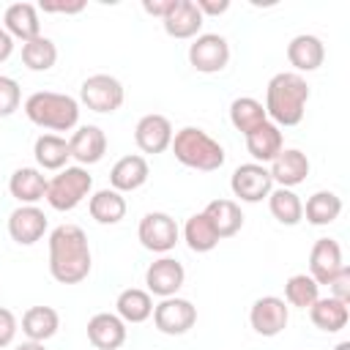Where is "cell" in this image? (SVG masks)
Segmentation results:
<instances>
[{"mask_svg": "<svg viewBox=\"0 0 350 350\" xmlns=\"http://www.w3.org/2000/svg\"><path fill=\"white\" fill-rule=\"evenodd\" d=\"M93 265L90 243L82 227L60 224L49 232V273L60 284H79Z\"/></svg>", "mask_w": 350, "mask_h": 350, "instance_id": "6da1fadb", "label": "cell"}, {"mask_svg": "<svg viewBox=\"0 0 350 350\" xmlns=\"http://www.w3.org/2000/svg\"><path fill=\"white\" fill-rule=\"evenodd\" d=\"M309 85L295 71H279L265 88V115L273 126H298L306 115Z\"/></svg>", "mask_w": 350, "mask_h": 350, "instance_id": "7a4b0ae2", "label": "cell"}, {"mask_svg": "<svg viewBox=\"0 0 350 350\" xmlns=\"http://www.w3.org/2000/svg\"><path fill=\"white\" fill-rule=\"evenodd\" d=\"M25 115L38 129L49 131H71L79 123V101L68 93L36 90L25 101Z\"/></svg>", "mask_w": 350, "mask_h": 350, "instance_id": "3957f363", "label": "cell"}, {"mask_svg": "<svg viewBox=\"0 0 350 350\" xmlns=\"http://www.w3.org/2000/svg\"><path fill=\"white\" fill-rule=\"evenodd\" d=\"M172 153L175 159L189 167V170H200V172H213L224 164V148L202 129L197 126H186L180 131L172 134Z\"/></svg>", "mask_w": 350, "mask_h": 350, "instance_id": "277c9868", "label": "cell"}, {"mask_svg": "<svg viewBox=\"0 0 350 350\" xmlns=\"http://www.w3.org/2000/svg\"><path fill=\"white\" fill-rule=\"evenodd\" d=\"M90 189H93V175L85 167L74 164V167H63L55 178H49L44 200L55 211H74L85 197H90Z\"/></svg>", "mask_w": 350, "mask_h": 350, "instance_id": "5b68a950", "label": "cell"}, {"mask_svg": "<svg viewBox=\"0 0 350 350\" xmlns=\"http://www.w3.org/2000/svg\"><path fill=\"white\" fill-rule=\"evenodd\" d=\"M123 98H126V90H123L120 79L112 74H93L79 88V101L88 109L101 112V115L118 112L123 107Z\"/></svg>", "mask_w": 350, "mask_h": 350, "instance_id": "8992f818", "label": "cell"}, {"mask_svg": "<svg viewBox=\"0 0 350 350\" xmlns=\"http://www.w3.org/2000/svg\"><path fill=\"white\" fill-rule=\"evenodd\" d=\"M137 238L139 243L148 249V252H156V254H167L175 249L178 238H180V230L175 224V219L164 211H150L139 219V227H137Z\"/></svg>", "mask_w": 350, "mask_h": 350, "instance_id": "52a82bcc", "label": "cell"}, {"mask_svg": "<svg viewBox=\"0 0 350 350\" xmlns=\"http://www.w3.org/2000/svg\"><path fill=\"white\" fill-rule=\"evenodd\" d=\"M189 63L200 74H219L230 63V44L219 33H200L189 46Z\"/></svg>", "mask_w": 350, "mask_h": 350, "instance_id": "ba28073f", "label": "cell"}, {"mask_svg": "<svg viewBox=\"0 0 350 350\" xmlns=\"http://www.w3.org/2000/svg\"><path fill=\"white\" fill-rule=\"evenodd\" d=\"M153 325L167 334V336H180L186 331L194 328L197 323V306L186 298H178V295H170V298H161L156 306H153Z\"/></svg>", "mask_w": 350, "mask_h": 350, "instance_id": "9c48e42d", "label": "cell"}, {"mask_svg": "<svg viewBox=\"0 0 350 350\" xmlns=\"http://www.w3.org/2000/svg\"><path fill=\"white\" fill-rule=\"evenodd\" d=\"M230 189L241 202H260L271 194L273 180H271V172L265 164L249 161V164L235 167L232 178H230Z\"/></svg>", "mask_w": 350, "mask_h": 350, "instance_id": "30bf717a", "label": "cell"}, {"mask_svg": "<svg viewBox=\"0 0 350 350\" xmlns=\"http://www.w3.org/2000/svg\"><path fill=\"white\" fill-rule=\"evenodd\" d=\"M290 309L279 295H262L249 309V323L260 336H279L287 328Z\"/></svg>", "mask_w": 350, "mask_h": 350, "instance_id": "8fae6325", "label": "cell"}, {"mask_svg": "<svg viewBox=\"0 0 350 350\" xmlns=\"http://www.w3.org/2000/svg\"><path fill=\"white\" fill-rule=\"evenodd\" d=\"M172 123L170 118L159 115V112H150V115H142L134 126V142L142 153H164L170 145H172Z\"/></svg>", "mask_w": 350, "mask_h": 350, "instance_id": "7c38bea8", "label": "cell"}, {"mask_svg": "<svg viewBox=\"0 0 350 350\" xmlns=\"http://www.w3.org/2000/svg\"><path fill=\"white\" fill-rule=\"evenodd\" d=\"M183 282H186V271H183V265L175 257H159L145 271L148 293L150 295H159V298L178 295V290L183 287Z\"/></svg>", "mask_w": 350, "mask_h": 350, "instance_id": "4fadbf2b", "label": "cell"}, {"mask_svg": "<svg viewBox=\"0 0 350 350\" xmlns=\"http://www.w3.org/2000/svg\"><path fill=\"white\" fill-rule=\"evenodd\" d=\"M46 232V216L38 205H19L8 213V235L19 246H33Z\"/></svg>", "mask_w": 350, "mask_h": 350, "instance_id": "5bb4252c", "label": "cell"}, {"mask_svg": "<svg viewBox=\"0 0 350 350\" xmlns=\"http://www.w3.org/2000/svg\"><path fill=\"white\" fill-rule=\"evenodd\" d=\"M342 246L334 238H317L309 252V276L317 284H328L339 271H342Z\"/></svg>", "mask_w": 350, "mask_h": 350, "instance_id": "9a60e30c", "label": "cell"}, {"mask_svg": "<svg viewBox=\"0 0 350 350\" xmlns=\"http://www.w3.org/2000/svg\"><path fill=\"white\" fill-rule=\"evenodd\" d=\"M68 150H71V159L79 164V167H90V164H98L107 153V134L98 129V126H79L71 139H68Z\"/></svg>", "mask_w": 350, "mask_h": 350, "instance_id": "2e32d148", "label": "cell"}, {"mask_svg": "<svg viewBox=\"0 0 350 350\" xmlns=\"http://www.w3.org/2000/svg\"><path fill=\"white\" fill-rule=\"evenodd\" d=\"M205 16L197 11L194 0H175L172 8L167 11V16L161 19L164 33L170 38H197L202 30Z\"/></svg>", "mask_w": 350, "mask_h": 350, "instance_id": "e0dca14e", "label": "cell"}, {"mask_svg": "<svg viewBox=\"0 0 350 350\" xmlns=\"http://www.w3.org/2000/svg\"><path fill=\"white\" fill-rule=\"evenodd\" d=\"M268 172H271V180L279 183L282 189H295L309 175V159L298 148H282V153L271 161Z\"/></svg>", "mask_w": 350, "mask_h": 350, "instance_id": "ac0fdd59", "label": "cell"}, {"mask_svg": "<svg viewBox=\"0 0 350 350\" xmlns=\"http://www.w3.org/2000/svg\"><path fill=\"white\" fill-rule=\"evenodd\" d=\"M88 342L96 350H118L126 342V323L112 312H98L88 320Z\"/></svg>", "mask_w": 350, "mask_h": 350, "instance_id": "d6986e66", "label": "cell"}, {"mask_svg": "<svg viewBox=\"0 0 350 350\" xmlns=\"http://www.w3.org/2000/svg\"><path fill=\"white\" fill-rule=\"evenodd\" d=\"M3 27L11 38H19L22 44L41 36V19L38 8L33 3H11L3 14Z\"/></svg>", "mask_w": 350, "mask_h": 350, "instance_id": "ffe728a7", "label": "cell"}, {"mask_svg": "<svg viewBox=\"0 0 350 350\" xmlns=\"http://www.w3.org/2000/svg\"><path fill=\"white\" fill-rule=\"evenodd\" d=\"M287 60L295 68V74H301V71H317L323 66V60H325V46H323V41L317 36L298 33L287 44Z\"/></svg>", "mask_w": 350, "mask_h": 350, "instance_id": "44dd1931", "label": "cell"}, {"mask_svg": "<svg viewBox=\"0 0 350 350\" xmlns=\"http://www.w3.org/2000/svg\"><path fill=\"white\" fill-rule=\"evenodd\" d=\"M284 148V137L282 129L273 126L271 120H265L262 126H257L254 131L246 134V150L257 164H271Z\"/></svg>", "mask_w": 350, "mask_h": 350, "instance_id": "7402d4cb", "label": "cell"}, {"mask_svg": "<svg viewBox=\"0 0 350 350\" xmlns=\"http://www.w3.org/2000/svg\"><path fill=\"white\" fill-rule=\"evenodd\" d=\"M148 175H150V167H148V161H145V156H137V153H131V156H123V159H118L115 161V167L109 170V189H115V191H137L139 186H145L148 183Z\"/></svg>", "mask_w": 350, "mask_h": 350, "instance_id": "603a6c76", "label": "cell"}, {"mask_svg": "<svg viewBox=\"0 0 350 350\" xmlns=\"http://www.w3.org/2000/svg\"><path fill=\"white\" fill-rule=\"evenodd\" d=\"M46 178L38 167H19L8 178V191L19 205H36L46 197Z\"/></svg>", "mask_w": 350, "mask_h": 350, "instance_id": "cb8c5ba5", "label": "cell"}, {"mask_svg": "<svg viewBox=\"0 0 350 350\" xmlns=\"http://www.w3.org/2000/svg\"><path fill=\"white\" fill-rule=\"evenodd\" d=\"M202 213H205L208 221L213 224L219 241H221V238H232V235L243 227V213H241V205H238L235 200H224V197L211 200Z\"/></svg>", "mask_w": 350, "mask_h": 350, "instance_id": "d4e9b609", "label": "cell"}, {"mask_svg": "<svg viewBox=\"0 0 350 350\" xmlns=\"http://www.w3.org/2000/svg\"><path fill=\"white\" fill-rule=\"evenodd\" d=\"M33 156H36L38 170L60 172L63 167H68V159H71L68 139H63L60 134H41L33 145Z\"/></svg>", "mask_w": 350, "mask_h": 350, "instance_id": "484cf974", "label": "cell"}, {"mask_svg": "<svg viewBox=\"0 0 350 350\" xmlns=\"http://www.w3.org/2000/svg\"><path fill=\"white\" fill-rule=\"evenodd\" d=\"M309 317H312L314 328H320V331H325V334H336V331H342V328L347 325L350 309H347V304H342V301L325 295V298H317V301L309 306Z\"/></svg>", "mask_w": 350, "mask_h": 350, "instance_id": "4316f807", "label": "cell"}, {"mask_svg": "<svg viewBox=\"0 0 350 350\" xmlns=\"http://www.w3.org/2000/svg\"><path fill=\"white\" fill-rule=\"evenodd\" d=\"M60 328V314L52 306H30L22 314V334L30 342H46L57 334Z\"/></svg>", "mask_w": 350, "mask_h": 350, "instance_id": "83f0119b", "label": "cell"}, {"mask_svg": "<svg viewBox=\"0 0 350 350\" xmlns=\"http://www.w3.org/2000/svg\"><path fill=\"white\" fill-rule=\"evenodd\" d=\"M88 211L98 224H118L126 216V197L115 189H98L90 194Z\"/></svg>", "mask_w": 350, "mask_h": 350, "instance_id": "f1b7e54d", "label": "cell"}, {"mask_svg": "<svg viewBox=\"0 0 350 350\" xmlns=\"http://www.w3.org/2000/svg\"><path fill=\"white\" fill-rule=\"evenodd\" d=\"M153 298L148 290H139V287H129L118 295L115 301V309H118V317L123 323H145L150 314H153Z\"/></svg>", "mask_w": 350, "mask_h": 350, "instance_id": "f546056e", "label": "cell"}, {"mask_svg": "<svg viewBox=\"0 0 350 350\" xmlns=\"http://www.w3.org/2000/svg\"><path fill=\"white\" fill-rule=\"evenodd\" d=\"M339 213H342V200H339V194H334V191H328V189L314 191V194L306 200V205H304V216H306V221L314 224V227H325V224L336 221Z\"/></svg>", "mask_w": 350, "mask_h": 350, "instance_id": "4dcf8cb0", "label": "cell"}, {"mask_svg": "<svg viewBox=\"0 0 350 350\" xmlns=\"http://www.w3.org/2000/svg\"><path fill=\"white\" fill-rule=\"evenodd\" d=\"M183 241L191 252L197 254H205V252H213L219 246V235L213 230V224L208 221V216L200 211V213H191L183 224Z\"/></svg>", "mask_w": 350, "mask_h": 350, "instance_id": "1f68e13d", "label": "cell"}, {"mask_svg": "<svg viewBox=\"0 0 350 350\" xmlns=\"http://www.w3.org/2000/svg\"><path fill=\"white\" fill-rule=\"evenodd\" d=\"M268 120L265 115V107L262 101L252 98V96H238L232 104H230V123L246 137L249 131H254L257 126H262Z\"/></svg>", "mask_w": 350, "mask_h": 350, "instance_id": "d6a6232c", "label": "cell"}, {"mask_svg": "<svg viewBox=\"0 0 350 350\" xmlns=\"http://www.w3.org/2000/svg\"><path fill=\"white\" fill-rule=\"evenodd\" d=\"M268 208H271V216L279 224H287V227H293V224H298L304 219V202L293 189H282V186L271 189Z\"/></svg>", "mask_w": 350, "mask_h": 350, "instance_id": "836d02e7", "label": "cell"}, {"mask_svg": "<svg viewBox=\"0 0 350 350\" xmlns=\"http://www.w3.org/2000/svg\"><path fill=\"white\" fill-rule=\"evenodd\" d=\"M22 63L30 71H49L57 63V46H55V41L46 38V36H38V38L22 44Z\"/></svg>", "mask_w": 350, "mask_h": 350, "instance_id": "e575fe53", "label": "cell"}, {"mask_svg": "<svg viewBox=\"0 0 350 350\" xmlns=\"http://www.w3.org/2000/svg\"><path fill=\"white\" fill-rule=\"evenodd\" d=\"M317 298H320V284L309 273H293L284 282V304L298 306V309H309Z\"/></svg>", "mask_w": 350, "mask_h": 350, "instance_id": "d590c367", "label": "cell"}, {"mask_svg": "<svg viewBox=\"0 0 350 350\" xmlns=\"http://www.w3.org/2000/svg\"><path fill=\"white\" fill-rule=\"evenodd\" d=\"M22 104V90H19V82L14 77H5L0 74V118H8L19 109Z\"/></svg>", "mask_w": 350, "mask_h": 350, "instance_id": "8d00e7d4", "label": "cell"}, {"mask_svg": "<svg viewBox=\"0 0 350 350\" xmlns=\"http://www.w3.org/2000/svg\"><path fill=\"white\" fill-rule=\"evenodd\" d=\"M328 290H331V298L350 304V268L347 265H342V271L328 282Z\"/></svg>", "mask_w": 350, "mask_h": 350, "instance_id": "74e56055", "label": "cell"}, {"mask_svg": "<svg viewBox=\"0 0 350 350\" xmlns=\"http://www.w3.org/2000/svg\"><path fill=\"white\" fill-rule=\"evenodd\" d=\"M16 331H19L16 314L11 309L0 306V347H8L14 342V336H16Z\"/></svg>", "mask_w": 350, "mask_h": 350, "instance_id": "f35d334b", "label": "cell"}, {"mask_svg": "<svg viewBox=\"0 0 350 350\" xmlns=\"http://www.w3.org/2000/svg\"><path fill=\"white\" fill-rule=\"evenodd\" d=\"M44 14H79L85 11V0H74V3H41Z\"/></svg>", "mask_w": 350, "mask_h": 350, "instance_id": "ab89813d", "label": "cell"}, {"mask_svg": "<svg viewBox=\"0 0 350 350\" xmlns=\"http://www.w3.org/2000/svg\"><path fill=\"white\" fill-rule=\"evenodd\" d=\"M194 5H197V11L202 14V16H219V14H224L227 8H230V0H194Z\"/></svg>", "mask_w": 350, "mask_h": 350, "instance_id": "60d3db41", "label": "cell"}, {"mask_svg": "<svg viewBox=\"0 0 350 350\" xmlns=\"http://www.w3.org/2000/svg\"><path fill=\"white\" fill-rule=\"evenodd\" d=\"M172 3H175V0H142V8H145V14L164 19V16H167V11L172 8Z\"/></svg>", "mask_w": 350, "mask_h": 350, "instance_id": "b9f144b4", "label": "cell"}, {"mask_svg": "<svg viewBox=\"0 0 350 350\" xmlns=\"http://www.w3.org/2000/svg\"><path fill=\"white\" fill-rule=\"evenodd\" d=\"M11 52H14V38L5 33V27H0V63L8 60Z\"/></svg>", "mask_w": 350, "mask_h": 350, "instance_id": "7bdbcfd3", "label": "cell"}, {"mask_svg": "<svg viewBox=\"0 0 350 350\" xmlns=\"http://www.w3.org/2000/svg\"><path fill=\"white\" fill-rule=\"evenodd\" d=\"M16 350H46V347H44V342H30V339H27V342H22Z\"/></svg>", "mask_w": 350, "mask_h": 350, "instance_id": "ee69618b", "label": "cell"}, {"mask_svg": "<svg viewBox=\"0 0 350 350\" xmlns=\"http://www.w3.org/2000/svg\"><path fill=\"white\" fill-rule=\"evenodd\" d=\"M334 350H350V342H339Z\"/></svg>", "mask_w": 350, "mask_h": 350, "instance_id": "f6af8a7d", "label": "cell"}]
</instances>
